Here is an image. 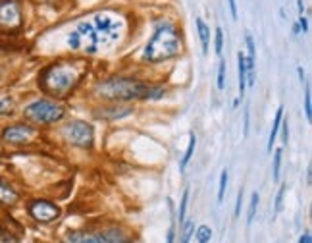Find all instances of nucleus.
<instances>
[{"label": "nucleus", "instance_id": "obj_32", "mask_svg": "<svg viewBox=\"0 0 312 243\" xmlns=\"http://www.w3.org/2000/svg\"><path fill=\"white\" fill-rule=\"evenodd\" d=\"M249 124H251V112H249V108L245 110V126H243V135L247 137L249 135Z\"/></svg>", "mask_w": 312, "mask_h": 243}, {"label": "nucleus", "instance_id": "obj_23", "mask_svg": "<svg viewBox=\"0 0 312 243\" xmlns=\"http://www.w3.org/2000/svg\"><path fill=\"white\" fill-rule=\"evenodd\" d=\"M305 114H307V120H312V97H311V85L307 83V91H305Z\"/></svg>", "mask_w": 312, "mask_h": 243}, {"label": "nucleus", "instance_id": "obj_20", "mask_svg": "<svg viewBox=\"0 0 312 243\" xmlns=\"http://www.w3.org/2000/svg\"><path fill=\"white\" fill-rule=\"evenodd\" d=\"M225 189H227V170L224 168V170H222V176H220V187H218V203H222V201H224Z\"/></svg>", "mask_w": 312, "mask_h": 243}, {"label": "nucleus", "instance_id": "obj_17", "mask_svg": "<svg viewBox=\"0 0 312 243\" xmlns=\"http://www.w3.org/2000/svg\"><path fill=\"white\" fill-rule=\"evenodd\" d=\"M281 120H283V106L277 108L276 112V118H274V126H272V131H270V141H268V150L272 152V147L276 143V135L279 131V126H281Z\"/></svg>", "mask_w": 312, "mask_h": 243}, {"label": "nucleus", "instance_id": "obj_1", "mask_svg": "<svg viewBox=\"0 0 312 243\" xmlns=\"http://www.w3.org/2000/svg\"><path fill=\"white\" fill-rule=\"evenodd\" d=\"M81 75H83V72H79L75 64L56 62L41 72L39 85L47 95L66 97L68 93H71L77 87V83L81 81Z\"/></svg>", "mask_w": 312, "mask_h": 243}, {"label": "nucleus", "instance_id": "obj_21", "mask_svg": "<svg viewBox=\"0 0 312 243\" xmlns=\"http://www.w3.org/2000/svg\"><path fill=\"white\" fill-rule=\"evenodd\" d=\"M281 156H283V149H277L274 154V180L279 182V168H281Z\"/></svg>", "mask_w": 312, "mask_h": 243}, {"label": "nucleus", "instance_id": "obj_3", "mask_svg": "<svg viewBox=\"0 0 312 243\" xmlns=\"http://www.w3.org/2000/svg\"><path fill=\"white\" fill-rule=\"evenodd\" d=\"M149 83H143L135 77H110L95 85V95L110 102H127L133 98H143Z\"/></svg>", "mask_w": 312, "mask_h": 243}, {"label": "nucleus", "instance_id": "obj_33", "mask_svg": "<svg viewBox=\"0 0 312 243\" xmlns=\"http://www.w3.org/2000/svg\"><path fill=\"white\" fill-rule=\"evenodd\" d=\"M0 243H17V240L12 238L8 232H0Z\"/></svg>", "mask_w": 312, "mask_h": 243}, {"label": "nucleus", "instance_id": "obj_7", "mask_svg": "<svg viewBox=\"0 0 312 243\" xmlns=\"http://www.w3.org/2000/svg\"><path fill=\"white\" fill-rule=\"evenodd\" d=\"M64 137L66 141H69L71 145L81 147V149H91L95 141V130L91 124L81 122V120H73L64 128Z\"/></svg>", "mask_w": 312, "mask_h": 243}, {"label": "nucleus", "instance_id": "obj_28", "mask_svg": "<svg viewBox=\"0 0 312 243\" xmlns=\"http://www.w3.org/2000/svg\"><path fill=\"white\" fill-rule=\"evenodd\" d=\"M279 130H281V139H283V145H287V141H289V124H287V120H281V126H279Z\"/></svg>", "mask_w": 312, "mask_h": 243}, {"label": "nucleus", "instance_id": "obj_22", "mask_svg": "<svg viewBox=\"0 0 312 243\" xmlns=\"http://www.w3.org/2000/svg\"><path fill=\"white\" fill-rule=\"evenodd\" d=\"M187 205H189V187L183 191L181 197V203H179V222L185 220V212H187Z\"/></svg>", "mask_w": 312, "mask_h": 243}, {"label": "nucleus", "instance_id": "obj_6", "mask_svg": "<svg viewBox=\"0 0 312 243\" xmlns=\"http://www.w3.org/2000/svg\"><path fill=\"white\" fill-rule=\"evenodd\" d=\"M66 243H129V238L120 230L106 232H71L66 236Z\"/></svg>", "mask_w": 312, "mask_h": 243}, {"label": "nucleus", "instance_id": "obj_9", "mask_svg": "<svg viewBox=\"0 0 312 243\" xmlns=\"http://www.w3.org/2000/svg\"><path fill=\"white\" fill-rule=\"evenodd\" d=\"M21 27V8L17 0H0V31L14 33Z\"/></svg>", "mask_w": 312, "mask_h": 243}, {"label": "nucleus", "instance_id": "obj_34", "mask_svg": "<svg viewBox=\"0 0 312 243\" xmlns=\"http://www.w3.org/2000/svg\"><path fill=\"white\" fill-rule=\"evenodd\" d=\"M175 242V226L172 224L170 230H168V236H166V243H173Z\"/></svg>", "mask_w": 312, "mask_h": 243}, {"label": "nucleus", "instance_id": "obj_19", "mask_svg": "<svg viewBox=\"0 0 312 243\" xmlns=\"http://www.w3.org/2000/svg\"><path fill=\"white\" fill-rule=\"evenodd\" d=\"M195 238H197V242L199 243H208L212 240V230H210L208 226H199Z\"/></svg>", "mask_w": 312, "mask_h": 243}, {"label": "nucleus", "instance_id": "obj_30", "mask_svg": "<svg viewBox=\"0 0 312 243\" xmlns=\"http://www.w3.org/2000/svg\"><path fill=\"white\" fill-rule=\"evenodd\" d=\"M241 205H243V189L237 195V205H235V218L241 216Z\"/></svg>", "mask_w": 312, "mask_h": 243}, {"label": "nucleus", "instance_id": "obj_4", "mask_svg": "<svg viewBox=\"0 0 312 243\" xmlns=\"http://www.w3.org/2000/svg\"><path fill=\"white\" fill-rule=\"evenodd\" d=\"M23 116L33 124L51 126V124L60 122L66 116V106L56 100H51V98H39V100H33L31 104L25 106Z\"/></svg>", "mask_w": 312, "mask_h": 243}, {"label": "nucleus", "instance_id": "obj_29", "mask_svg": "<svg viewBox=\"0 0 312 243\" xmlns=\"http://www.w3.org/2000/svg\"><path fill=\"white\" fill-rule=\"evenodd\" d=\"M285 187H287V186H281V187H279V191H277V197H276V212H279V210H281V203H283Z\"/></svg>", "mask_w": 312, "mask_h": 243}, {"label": "nucleus", "instance_id": "obj_16", "mask_svg": "<svg viewBox=\"0 0 312 243\" xmlns=\"http://www.w3.org/2000/svg\"><path fill=\"white\" fill-rule=\"evenodd\" d=\"M197 29H199V37H201V43H203V54H208V47H210V29L207 27V23L197 18Z\"/></svg>", "mask_w": 312, "mask_h": 243}, {"label": "nucleus", "instance_id": "obj_11", "mask_svg": "<svg viewBox=\"0 0 312 243\" xmlns=\"http://www.w3.org/2000/svg\"><path fill=\"white\" fill-rule=\"evenodd\" d=\"M29 214L33 220L41 222V224H49L54 222L58 216H60V208L51 203V201H45V199H37V201H31L29 206H27Z\"/></svg>", "mask_w": 312, "mask_h": 243}, {"label": "nucleus", "instance_id": "obj_8", "mask_svg": "<svg viewBox=\"0 0 312 243\" xmlns=\"http://www.w3.org/2000/svg\"><path fill=\"white\" fill-rule=\"evenodd\" d=\"M97 33H99V39H101V45H108V43H114L120 35V19H116L114 14H108V12H103V14H97L95 16V21H93Z\"/></svg>", "mask_w": 312, "mask_h": 243}, {"label": "nucleus", "instance_id": "obj_10", "mask_svg": "<svg viewBox=\"0 0 312 243\" xmlns=\"http://www.w3.org/2000/svg\"><path fill=\"white\" fill-rule=\"evenodd\" d=\"M35 135H37V130L33 126L14 124V126H8L2 131V141L10 143V145H27L35 139Z\"/></svg>", "mask_w": 312, "mask_h": 243}, {"label": "nucleus", "instance_id": "obj_36", "mask_svg": "<svg viewBox=\"0 0 312 243\" xmlns=\"http://www.w3.org/2000/svg\"><path fill=\"white\" fill-rule=\"evenodd\" d=\"M299 243H312V236H311V232H305V234L301 236V240H299Z\"/></svg>", "mask_w": 312, "mask_h": 243}, {"label": "nucleus", "instance_id": "obj_15", "mask_svg": "<svg viewBox=\"0 0 312 243\" xmlns=\"http://www.w3.org/2000/svg\"><path fill=\"white\" fill-rule=\"evenodd\" d=\"M195 147H197V137H195V133L191 131V135H189V147H187V150H185V154H183V158H181V162H179V172H185L187 164H189L191 158H193Z\"/></svg>", "mask_w": 312, "mask_h": 243}, {"label": "nucleus", "instance_id": "obj_26", "mask_svg": "<svg viewBox=\"0 0 312 243\" xmlns=\"http://www.w3.org/2000/svg\"><path fill=\"white\" fill-rule=\"evenodd\" d=\"M12 106H14V100L10 97H6V98H2L0 100V116L2 114H10L12 112Z\"/></svg>", "mask_w": 312, "mask_h": 243}, {"label": "nucleus", "instance_id": "obj_27", "mask_svg": "<svg viewBox=\"0 0 312 243\" xmlns=\"http://www.w3.org/2000/svg\"><path fill=\"white\" fill-rule=\"evenodd\" d=\"M193 236V222H185V230H183V236H181V243H189Z\"/></svg>", "mask_w": 312, "mask_h": 243}, {"label": "nucleus", "instance_id": "obj_5", "mask_svg": "<svg viewBox=\"0 0 312 243\" xmlns=\"http://www.w3.org/2000/svg\"><path fill=\"white\" fill-rule=\"evenodd\" d=\"M68 45H69L71 50H85V52H89V54H95V52L99 50L101 39H99V33H97V29H95L93 23L81 21V23H77V27L69 33Z\"/></svg>", "mask_w": 312, "mask_h": 243}, {"label": "nucleus", "instance_id": "obj_2", "mask_svg": "<svg viewBox=\"0 0 312 243\" xmlns=\"http://www.w3.org/2000/svg\"><path fill=\"white\" fill-rule=\"evenodd\" d=\"M181 47H183V43H181V35L177 31V27L170 21H164L155 29L151 41L145 47L143 58L151 64H158V62L177 56L181 52Z\"/></svg>", "mask_w": 312, "mask_h": 243}, {"label": "nucleus", "instance_id": "obj_37", "mask_svg": "<svg viewBox=\"0 0 312 243\" xmlns=\"http://www.w3.org/2000/svg\"><path fill=\"white\" fill-rule=\"evenodd\" d=\"M297 6H299V16H303V14H305V4H303V0H297Z\"/></svg>", "mask_w": 312, "mask_h": 243}, {"label": "nucleus", "instance_id": "obj_12", "mask_svg": "<svg viewBox=\"0 0 312 243\" xmlns=\"http://www.w3.org/2000/svg\"><path fill=\"white\" fill-rule=\"evenodd\" d=\"M103 112H97L99 118H104V120H118V118H123V116H129L133 112L131 106H112V108H101Z\"/></svg>", "mask_w": 312, "mask_h": 243}, {"label": "nucleus", "instance_id": "obj_35", "mask_svg": "<svg viewBox=\"0 0 312 243\" xmlns=\"http://www.w3.org/2000/svg\"><path fill=\"white\" fill-rule=\"evenodd\" d=\"M229 10H231L233 19H237V2L235 0H229Z\"/></svg>", "mask_w": 312, "mask_h": 243}, {"label": "nucleus", "instance_id": "obj_13", "mask_svg": "<svg viewBox=\"0 0 312 243\" xmlns=\"http://www.w3.org/2000/svg\"><path fill=\"white\" fill-rule=\"evenodd\" d=\"M17 199H19V193L6 180L0 178V203L2 205H14Z\"/></svg>", "mask_w": 312, "mask_h": 243}, {"label": "nucleus", "instance_id": "obj_31", "mask_svg": "<svg viewBox=\"0 0 312 243\" xmlns=\"http://www.w3.org/2000/svg\"><path fill=\"white\" fill-rule=\"evenodd\" d=\"M299 27H301V33H309V21H307L305 14L299 16Z\"/></svg>", "mask_w": 312, "mask_h": 243}, {"label": "nucleus", "instance_id": "obj_14", "mask_svg": "<svg viewBox=\"0 0 312 243\" xmlns=\"http://www.w3.org/2000/svg\"><path fill=\"white\" fill-rule=\"evenodd\" d=\"M237 72H239V100L245 97L247 89V68H245V54H237Z\"/></svg>", "mask_w": 312, "mask_h": 243}, {"label": "nucleus", "instance_id": "obj_18", "mask_svg": "<svg viewBox=\"0 0 312 243\" xmlns=\"http://www.w3.org/2000/svg\"><path fill=\"white\" fill-rule=\"evenodd\" d=\"M259 201L260 197L259 193L255 191V193L251 195V206H249V218H247V224L251 226L253 222H255V216H257V208H259Z\"/></svg>", "mask_w": 312, "mask_h": 243}, {"label": "nucleus", "instance_id": "obj_25", "mask_svg": "<svg viewBox=\"0 0 312 243\" xmlns=\"http://www.w3.org/2000/svg\"><path fill=\"white\" fill-rule=\"evenodd\" d=\"M214 43H216V54L222 56V50H224V31L220 27L216 29V41Z\"/></svg>", "mask_w": 312, "mask_h": 243}, {"label": "nucleus", "instance_id": "obj_24", "mask_svg": "<svg viewBox=\"0 0 312 243\" xmlns=\"http://www.w3.org/2000/svg\"><path fill=\"white\" fill-rule=\"evenodd\" d=\"M225 87V62H220V68H218V89H224Z\"/></svg>", "mask_w": 312, "mask_h": 243}, {"label": "nucleus", "instance_id": "obj_38", "mask_svg": "<svg viewBox=\"0 0 312 243\" xmlns=\"http://www.w3.org/2000/svg\"><path fill=\"white\" fill-rule=\"evenodd\" d=\"M293 33H295V35H299V33H301V27H299V23H297V25H293Z\"/></svg>", "mask_w": 312, "mask_h": 243}]
</instances>
